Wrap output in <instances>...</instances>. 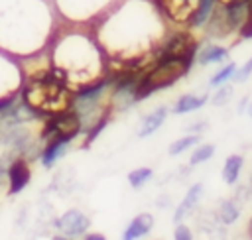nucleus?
<instances>
[{"instance_id": "obj_3", "label": "nucleus", "mask_w": 252, "mask_h": 240, "mask_svg": "<svg viewBox=\"0 0 252 240\" xmlns=\"http://www.w3.org/2000/svg\"><path fill=\"white\" fill-rule=\"evenodd\" d=\"M79 130H81V116L75 110H65L47 118L41 136L45 142H55V140L71 142L79 134Z\"/></svg>"}, {"instance_id": "obj_8", "label": "nucleus", "mask_w": 252, "mask_h": 240, "mask_svg": "<svg viewBox=\"0 0 252 240\" xmlns=\"http://www.w3.org/2000/svg\"><path fill=\"white\" fill-rule=\"evenodd\" d=\"M30 167L24 159H16L10 167H8V181H10V193L16 195L20 193L28 183H30Z\"/></svg>"}, {"instance_id": "obj_10", "label": "nucleus", "mask_w": 252, "mask_h": 240, "mask_svg": "<svg viewBox=\"0 0 252 240\" xmlns=\"http://www.w3.org/2000/svg\"><path fill=\"white\" fill-rule=\"evenodd\" d=\"M215 216H217V222L222 224V226L234 224V222L238 220V216H240V205H238V201H236V199H226V201H222V203L219 205Z\"/></svg>"}, {"instance_id": "obj_11", "label": "nucleus", "mask_w": 252, "mask_h": 240, "mask_svg": "<svg viewBox=\"0 0 252 240\" xmlns=\"http://www.w3.org/2000/svg\"><path fill=\"white\" fill-rule=\"evenodd\" d=\"M165 118H167V108H165V106L156 108L154 112H150V114L142 120L140 130H138V136H140V138H146V136L154 134V132H156V130L165 122Z\"/></svg>"}, {"instance_id": "obj_18", "label": "nucleus", "mask_w": 252, "mask_h": 240, "mask_svg": "<svg viewBox=\"0 0 252 240\" xmlns=\"http://www.w3.org/2000/svg\"><path fill=\"white\" fill-rule=\"evenodd\" d=\"M152 175H154V171L150 167H138V169H134V171L128 173V183L134 189H140L142 185H146L152 179Z\"/></svg>"}, {"instance_id": "obj_14", "label": "nucleus", "mask_w": 252, "mask_h": 240, "mask_svg": "<svg viewBox=\"0 0 252 240\" xmlns=\"http://www.w3.org/2000/svg\"><path fill=\"white\" fill-rule=\"evenodd\" d=\"M67 144L69 142H63V140H55V142H47L43 153H41V163L45 167H51L67 150Z\"/></svg>"}, {"instance_id": "obj_9", "label": "nucleus", "mask_w": 252, "mask_h": 240, "mask_svg": "<svg viewBox=\"0 0 252 240\" xmlns=\"http://www.w3.org/2000/svg\"><path fill=\"white\" fill-rule=\"evenodd\" d=\"M199 6V0H167L163 8H167L169 16L177 22H191Z\"/></svg>"}, {"instance_id": "obj_5", "label": "nucleus", "mask_w": 252, "mask_h": 240, "mask_svg": "<svg viewBox=\"0 0 252 240\" xmlns=\"http://www.w3.org/2000/svg\"><path fill=\"white\" fill-rule=\"evenodd\" d=\"M197 49V41L191 33H175L167 45L163 47L161 59H193V53Z\"/></svg>"}, {"instance_id": "obj_27", "label": "nucleus", "mask_w": 252, "mask_h": 240, "mask_svg": "<svg viewBox=\"0 0 252 240\" xmlns=\"http://www.w3.org/2000/svg\"><path fill=\"white\" fill-rule=\"evenodd\" d=\"M83 240H106V236L102 232H87L83 234Z\"/></svg>"}, {"instance_id": "obj_28", "label": "nucleus", "mask_w": 252, "mask_h": 240, "mask_svg": "<svg viewBox=\"0 0 252 240\" xmlns=\"http://www.w3.org/2000/svg\"><path fill=\"white\" fill-rule=\"evenodd\" d=\"M219 2H220V6L228 8V6H236V4H242V2H248V0H219Z\"/></svg>"}, {"instance_id": "obj_30", "label": "nucleus", "mask_w": 252, "mask_h": 240, "mask_svg": "<svg viewBox=\"0 0 252 240\" xmlns=\"http://www.w3.org/2000/svg\"><path fill=\"white\" fill-rule=\"evenodd\" d=\"M248 236H250V240H252V218L248 220Z\"/></svg>"}, {"instance_id": "obj_6", "label": "nucleus", "mask_w": 252, "mask_h": 240, "mask_svg": "<svg viewBox=\"0 0 252 240\" xmlns=\"http://www.w3.org/2000/svg\"><path fill=\"white\" fill-rule=\"evenodd\" d=\"M152 228H154V216L150 212H140L122 230L120 240H140V238L148 236L152 232Z\"/></svg>"}, {"instance_id": "obj_1", "label": "nucleus", "mask_w": 252, "mask_h": 240, "mask_svg": "<svg viewBox=\"0 0 252 240\" xmlns=\"http://www.w3.org/2000/svg\"><path fill=\"white\" fill-rule=\"evenodd\" d=\"M24 102L30 110L45 116H55L59 112L71 110L73 94L57 75H43L28 83L24 89Z\"/></svg>"}, {"instance_id": "obj_22", "label": "nucleus", "mask_w": 252, "mask_h": 240, "mask_svg": "<svg viewBox=\"0 0 252 240\" xmlns=\"http://www.w3.org/2000/svg\"><path fill=\"white\" fill-rule=\"evenodd\" d=\"M230 96H232V87H220L217 92H215V96H213V104L215 106H222V104H226L228 100H230Z\"/></svg>"}, {"instance_id": "obj_24", "label": "nucleus", "mask_w": 252, "mask_h": 240, "mask_svg": "<svg viewBox=\"0 0 252 240\" xmlns=\"http://www.w3.org/2000/svg\"><path fill=\"white\" fill-rule=\"evenodd\" d=\"M207 234H209V240H226V230L219 222H215L211 228H207Z\"/></svg>"}, {"instance_id": "obj_2", "label": "nucleus", "mask_w": 252, "mask_h": 240, "mask_svg": "<svg viewBox=\"0 0 252 240\" xmlns=\"http://www.w3.org/2000/svg\"><path fill=\"white\" fill-rule=\"evenodd\" d=\"M189 67H191V61H187V59H161L156 67L150 69V73L146 77L140 79V83L136 87V100L146 98L154 90L173 85L177 79H181L189 71Z\"/></svg>"}, {"instance_id": "obj_26", "label": "nucleus", "mask_w": 252, "mask_h": 240, "mask_svg": "<svg viewBox=\"0 0 252 240\" xmlns=\"http://www.w3.org/2000/svg\"><path fill=\"white\" fill-rule=\"evenodd\" d=\"M246 18H248V22H246V26L242 28V37H252V2L248 4V14H246Z\"/></svg>"}, {"instance_id": "obj_20", "label": "nucleus", "mask_w": 252, "mask_h": 240, "mask_svg": "<svg viewBox=\"0 0 252 240\" xmlns=\"http://www.w3.org/2000/svg\"><path fill=\"white\" fill-rule=\"evenodd\" d=\"M224 57H226V49H224V47H219V45H209V47H205V51L199 55V61H201L203 65H207V63L220 61V59H224Z\"/></svg>"}, {"instance_id": "obj_4", "label": "nucleus", "mask_w": 252, "mask_h": 240, "mask_svg": "<svg viewBox=\"0 0 252 240\" xmlns=\"http://www.w3.org/2000/svg\"><path fill=\"white\" fill-rule=\"evenodd\" d=\"M53 226L61 232V236L73 240V238H79V236L87 234V230L91 226V220L83 210L71 209V210H65L59 218H55Z\"/></svg>"}, {"instance_id": "obj_29", "label": "nucleus", "mask_w": 252, "mask_h": 240, "mask_svg": "<svg viewBox=\"0 0 252 240\" xmlns=\"http://www.w3.org/2000/svg\"><path fill=\"white\" fill-rule=\"evenodd\" d=\"M49 240H69V238H65V236H61V234H55V236H51Z\"/></svg>"}, {"instance_id": "obj_16", "label": "nucleus", "mask_w": 252, "mask_h": 240, "mask_svg": "<svg viewBox=\"0 0 252 240\" xmlns=\"http://www.w3.org/2000/svg\"><path fill=\"white\" fill-rule=\"evenodd\" d=\"M197 142H199V134H189V136H183V138L175 140V142L169 146L167 151H169V155H179V153H183L185 150L193 148Z\"/></svg>"}, {"instance_id": "obj_13", "label": "nucleus", "mask_w": 252, "mask_h": 240, "mask_svg": "<svg viewBox=\"0 0 252 240\" xmlns=\"http://www.w3.org/2000/svg\"><path fill=\"white\" fill-rule=\"evenodd\" d=\"M205 102H207V96L183 94L181 98H177V100H175V104H173V112H175V114H187V112L199 110Z\"/></svg>"}, {"instance_id": "obj_17", "label": "nucleus", "mask_w": 252, "mask_h": 240, "mask_svg": "<svg viewBox=\"0 0 252 240\" xmlns=\"http://www.w3.org/2000/svg\"><path fill=\"white\" fill-rule=\"evenodd\" d=\"M215 153V146L213 144H201L199 148L193 150L191 157H189V165H199V163H205L207 159H211Z\"/></svg>"}, {"instance_id": "obj_23", "label": "nucleus", "mask_w": 252, "mask_h": 240, "mask_svg": "<svg viewBox=\"0 0 252 240\" xmlns=\"http://www.w3.org/2000/svg\"><path fill=\"white\" fill-rule=\"evenodd\" d=\"M173 240H193V230L187 224H177L173 230Z\"/></svg>"}, {"instance_id": "obj_19", "label": "nucleus", "mask_w": 252, "mask_h": 240, "mask_svg": "<svg viewBox=\"0 0 252 240\" xmlns=\"http://www.w3.org/2000/svg\"><path fill=\"white\" fill-rule=\"evenodd\" d=\"M211 12H213V0H199L197 12H195V16L191 18L189 24H191V26H203V24L209 20Z\"/></svg>"}, {"instance_id": "obj_31", "label": "nucleus", "mask_w": 252, "mask_h": 240, "mask_svg": "<svg viewBox=\"0 0 252 240\" xmlns=\"http://www.w3.org/2000/svg\"><path fill=\"white\" fill-rule=\"evenodd\" d=\"M248 116H252V102L248 104Z\"/></svg>"}, {"instance_id": "obj_15", "label": "nucleus", "mask_w": 252, "mask_h": 240, "mask_svg": "<svg viewBox=\"0 0 252 240\" xmlns=\"http://www.w3.org/2000/svg\"><path fill=\"white\" fill-rule=\"evenodd\" d=\"M228 30H232V28H230V24H228V20H226V8L220 6V8H217V10L213 12V20H211V24H209V31H211L213 35H222V33H226Z\"/></svg>"}, {"instance_id": "obj_12", "label": "nucleus", "mask_w": 252, "mask_h": 240, "mask_svg": "<svg viewBox=\"0 0 252 240\" xmlns=\"http://www.w3.org/2000/svg\"><path fill=\"white\" fill-rule=\"evenodd\" d=\"M242 163H244L242 155L232 153V155L226 157V161H224V165H222V179H224V183L234 185V183L238 181L240 171H242Z\"/></svg>"}, {"instance_id": "obj_7", "label": "nucleus", "mask_w": 252, "mask_h": 240, "mask_svg": "<svg viewBox=\"0 0 252 240\" xmlns=\"http://www.w3.org/2000/svg\"><path fill=\"white\" fill-rule=\"evenodd\" d=\"M201 195H203V183H195V185L189 187V191L185 193L183 201L177 205V209H175V212H173V220H175L177 224H181V222L193 212V209L197 207Z\"/></svg>"}, {"instance_id": "obj_25", "label": "nucleus", "mask_w": 252, "mask_h": 240, "mask_svg": "<svg viewBox=\"0 0 252 240\" xmlns=\"http://www.w3.org/2000/svg\"><path fill=\"white\" fill-rule=\"evenodd\" d=\"M250 73H252V59H248V61L244 63V67H242L238 73H234V81H244Z\"/></svg>"}, {"instance_id": "obj_21", "label": "nucleus", "mask_w": 252, "mask_h": 240, "mask_svg": "<svg viewBox=\"0 0 252 240\" xmlns=\"http://www.w3.org/2000/svg\"><path fill=\"white\" fill-rule=\"evenodd\" d=\"M234 69H236V65H234V63H228L226 67H222V69H220V71L211 79V85H213V87H219L220 83H224L228 77H232V75H234Z\"/></svg>"}]
</instances>
